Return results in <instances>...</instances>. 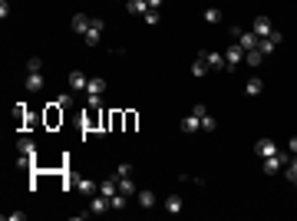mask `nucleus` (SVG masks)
I'll use <instances>...</instances> for the list:
<instances>
[{"label": "nucleus", "mask_w": 297, "mask_h": 221, "mask_svg": "<svg viewBox=\"0 0 297 221\" xmlns=\"http://www.w3.org/2000/svg\"><path fill=\"white\" fill-rule=\"evenodd\" d=\"M102 30H106V23L93 17V27H89L86 36H83V40H86V46H99V40H102Z\"/></svg>", "instance_id": "f257e3e1"}, {"label": "nucleus", "mask_w": 297, "mask_h": 221, "mask_svg": "<svg viewBox=\"0 0 297 221\" xmlns=\"http://www.w3.org/2000/svg\"><path fill=\"white\" fill-rule=\"evenodd\" d=\"M66 83H69V89H73V93H86V86H89L86 73H79V69H73V73L66 76Z\"/></svg>", "instance_id": "f03ea898"}, {"label": "nucleus", "mask_w": 297, "mask_h": 221, "mask_svg": "<svg viewBox=\"0 0 297 221\" xmlns=\"http://www.w3.org/2000/svg\"><path fill=\"white\" fill-rule=\"evenodd\" d=\"M281 40H284V36H281V33H277V30H274V33H271V36H261V43H258V50H261V53L267 56V53H274L277 46H281Z\"/></svg>", "instance_id": "7ed1b4c3"}, {"label": "nucleus", "mask_w": 297, "mask_h": 221, "mask_svg": "<svg viewBox=\"0 0 297 221\" xmlns=\"http://www.w3.org/2000/svg\"><path fill=\"white\" fill-rule=\"evenodd\" d=\"M254 152L261 155V158H267V155H277L281 149H277L274 139H258V142H254Z\"/></svg>", "instance_id": "20e7f679"}, {"label": "nucleus", "mask_w": 297, "mask_h": 221, "mask_svg": "<svg viewBox=\"0 0 297 221\" xmlns=\"http://www.w3.org/2000/svg\"><path fill=\"white\" fill-rule=\"evenodd\" d=\"M112 205H109V198H106V195H93V201H89V215H106V211H109Z\"/></svg>", "instance_id": "39448f33"}, {"label": "nucleus", "mask_w": 297, "mask_h": 221, "mask_svg": "<svg viewBox=\"0 0 297 221\" xmlns=\"http://www.w3.org/2000/svg\"><path fill=\"white\" fill-rule=\"evenodd\" d=\"M23 86H27V93H40V89L46 86L43 73H27V79H23Z\"/></svg>", "instance_id": "423d86ee"}, {"label": "nucleus", "mask_w": 297, "mask_h": 221, "mask_svg": "<svg viewBox=\"0 0 297 221\" xmlns=\"http://www.w3.org/2000/svg\"><path fill=\"white\" fill-rule=\"evenodd\" d=\"M60 122H63V106L53 99L46 106V126H60Z\"/></svg>", "instance_id": "0eeeda50"}, {"label": "nucleus", "mask_w": 297, "mask_h": 221, "mask_svg": "<svg viewBox=\"0 0 297 221\" xmlns=\"http://www.w3.org/2000/svg\"><path fill=\"white\" fill-rule=\"evenodd\" d=\"M225 60H228V69H234V66H238V63L244 60V50H241L238 43H231L228 50H225Z\"/></svg>", "instance_id": "6e6552de"}, {"label": "nucleus", "mask_w": 297, "mask_h": 221, "mask_svg": "<svg viewBox=\"0 0 297 221\" xmlns=\"http://www.w3.org/2000/svg\"><path fill=\"white\" fill-rule=\"evenodd\" d=\"M251 30H254L258 36H271V33H274V27H271V20H267V17H254Z\"/></svg>", "instance_id": "1a4fd4ad"}, {"label": "nucleus", "mask_w": 297, "mask_h": 221, "mask_svg": "<svg viewBox=\"0 0 297 221\" xmlns=\"http://www.w3.org/2000/svg\"><path fill=\"white\" fill-rule=\"evenodd\" d=\"M89 27H93V17H86V13H76V17H73V33L86 36Z\"/></svg>", "instance_id": "9d476101"}, {"label": "nucleus", "mask_w": 297, "mask_h": 221, "mask_svg": "<svg viewBox=\"0 0 297 221\" xmlns=\"http://www.w3.org/2000/svg\"><path fill=\"white\" fill-rule=\"evenodd\" d=\"M116 191H119V178H116V175H109L106 182H99V195H106V198H112Z\"/></svg>", "instance_id": "9b49d317"}, {"label": "nucleus", "mask_w": 297, "mask_h": 221, "mask_svg": "<svg viewBox=\"0 0 297 221\" xmlns=\"http://www.w3.org/2000/svg\"><path fill=\"white\" fill-rule=\"evenodd\" d=\"M126 10H129L132 17H145V13H149V0H126Z\"/></svg>", "instance_id": "f8f14e48"}, {"label": "nucleus", "mask_w": 297, "mask_h": 221, "mask_svg": "<svg viewBox=\"0 0 297 221\" xmlns=\"http://www.w3.org/2000/svg\"><path fill=\"white\" fill-rule=\"evenodd\" d=\"M192 112L201 119V129H205V132H211V129H215V119L208 116V109H205V106H192Z\"/></svg>", "instance_id": "ddd939ff"}, {"label": "nucleus", "mask_w": 297, "mask_h": 221, "mask_svg": "<svg viewBox=\"0 0 297 221\" xmlns=\"http://www.w3.org/2000/svg\"><path fill=\"white\" fill-rule=\"evenodd\" d=\"M135 198H139V205H142V208H155V191L152 188H139V191H135Z\"/></svg>", "instance_id": "4468645a"}, {"label": "nucleus", "mask_w": 297, "mask_h": 221, "mask_svg": "<svg viewBox=\"0 0 297 221\" xmlns=\"http://www.w3.org/2000/svg\"><path fill=\"white\" fill-rule=\"evenodd\" d=\"M182 208H185V198H182V195H168V198H165V211H168V215H182Z\"/></svg>", "instance_id": "2eb2a0df"}, {"label": "nucleus", "mask_w": 297, "mask_h": 221, "mask_svg": "<svg viewBox=\"0 0 297 221\" xmlns=\"http://www.w3.org/2000/svg\"><path fill=\"white\" fill-rule=\"evenodd\" d=\"M205 63H208V69H228L225 53H205Z\"/></svg>", "instance_id": "dca6fc26"}, {"label": "nucleus", "mask_w": 297, "mask_h": 221, "mask_svg": "<svg viewBox=\"0 0 297 221\" xmlns=\"http://www.w3.org/2000/svg\"><path fill=\"white\" fill-rule=\"evenodd\" d=\"M76 188L83 191V195H96V191H99V182H93V178L83 175V178H76Z\"/></svg>", "instance_id": "f3484780"}, {"label": "nucleus", "mask_w": 297, "mask_h": 221, "mask_svg": "<svg viewBox=\"0 0 297 221\" xmlns=\"http://www.w3.org/2000/svg\"><path fill=\"white\" fill-rule=\"evenodd\" d=\"M17 152L36 158V145H33V139H27V135H23V139H17Z\"/></svg>", "instance_id": "a211bd4d"}, {"label": "nucleus", "mask_w": 297, "mask_h": 221, "mask_svg": "<svg viewBox=\"0 0 297 221\" xmlns=\"http://www.w3.org/2000/svg\"><path fill=\"white\" fill-rule=\"evenodd\" d=\"M284 175H287L291 185H297V155H291V158L284 162Z\"/></svg>", "instance_id": "6ab92c4d"}, {"label": "nucleus", "mask_w": 297, "mask_h": 221, "mask_svg": "<svg viewBox=\"0 0 297 221\" xmlns=\"http://www.w3.org/2000/svg\"><path fill=\"white\" fill-rule=\"evenodd\" d=\"M205 73H208V63H205V53H198L192 60V76H205Z\"/></svg>", "instance_id": "aec40b11"}, {"label": "nucleus", "mask_w": 297, "mask_h": 221, "mask_svg": "<svg viewBox=\"0 0 297 221\" xmlns=\"http://www.w3.org/2000/svg\"><path fill=\"white\" fill-rule=\"evenodd\" d=\"M198 129H201V119H198L195 112H192V116H185V119H182V132H198Z\"/></svg>", "instance_id": "412c9836"}, {"label": "nucleus", "mask_w": 297, "mask_h": 221, "mask_svg": "<svg viewBox=\"0 0 297 221\" xmlns=\"http://www.w3.org/2000/svg\"><path fill=\"white\" fill-rule=\"evenodd\" d=\"M261 89H264L261 76H251V79H248V83H244V93H248V96H258V93H261Z\"/></svg>", "instance_id": "4be33fe9"}, {"label": "nucleus", "mask_w": 297, "mask_h": 221, "mask_svg": "<svg viewBox=\"0 0 297 221\" xmlns=\"http://www.w3.org/2000/svg\"><path fill=\"white\" fill-rule=\"evenodd\" d=\"M119 191H122V195H129V198H132V195L139 191V185L132 182V175H129V178H119Z\"/></svg>", "instance_id": "5701e85b"}, {"label": "nucleus", "mask_w": 297, "mask_h": 221, "mask_svg": "<svg viewBox=\"0 0 297 221\" xmlns=\"http://www.w3.org/2000/svg\"><path fill=\"white\" fill-rule=\"evenodd\" d=\"M244 63H248V66H261L264 53H261V50H248V53H244Z\"/></svg>", "instance_id": "b1692460"}, {"label": "nucleus", "mask_w": 297, "mask_h": 221, "mask_svg": "<svg viewBox=\"0 0 297 221\" xmlns=\"http://www.w3.org/2000/svg\"><path fill=\"white\" fill-rule=\"evenodd\" d=\"M86 93H93V96H102L106 93V79H89V86H86Z\"/></svg>", "instance_id": "393cba45"}, {"label": "nucleus", "mask_w": 297, "mask_h": 221, "mask_svg": "<svg viewBox=\"0 0 297 221\" xmlns=\"http://www.w3.org/2000/svg\"><path fill=\"white\" fill-rule=\"evenodd\" d=\"M13 119H17V126L27 122V102H17V106H13Z\"/></svg>", "instance_id": "a878e982"}, {"label": "nucleus", "mask_w": 297, "mask_h": 221, "mask_svg": "<svg viewBox=\"0 0 297 221\" xmlns=\"http://www.w3.org/2000/svg\"><path fill=\"white\" fill-rule=\"evenodd\" d=\"M126 201H129V195H122V191H116V195L109 198V205H112L116 211H122V208H126Z\"/></svg>", "instance_id": "bb28decb"}, {"label": "nucleus", "mask_w": 297, "mask_h": 221, "mask_svg": "<svg viewBox=\"0 0 297 221\" xmlns=\"http://www.w3.org/2000/svg\"><path fill=\"white\" fill-rule=\"evenodd\" d=\"M27 73H43V60L40 56H30L27 60Z\"/></svg>", "instance_id": "cd10ccee"}, {"label": "nucleus", "mask_w": 297, "mask_h": 221, "mask_svg": "<svg viewBox=\"0 0 297 221\" xmlns=\"http://www.w3.org/2000/svg\"><path fill=\"white\" fill-rule=\"evenodd\" d=\"M205 23H221V10L218 7H208V10H205Z\"/></svg>", "instance_id": "c85d7f7f"}, {"label": "nucleus", "mask_w": 297, "mask_h": 221, "mask_svg": "<svg viewBox=\"0 0 297 221\" xmlns=\"http://www.w3.org/2000/svg\"><path fill=\"white\" fill-rule=\"evenodd\" d=\"M56 102H60V106H69V102H73V89H69V93H60Z\"/></svg>", "instance_id": "c756f323"}, {"label": "nucleus", "mask_w": 297, "mask_h": 221, "mask_svg": "<svg viewBox=\"0 0 297 221\" xmlns=\"http://www.w3.org/2000/svg\"><path fill=\"white\" fill-rule=\"evenodd\" d=\"M142 20L149 23V27H155V23H159V10H149V13H145V17H142Z\"/></svg>", "instance_id": "7c9ffc66"}, {"label": "nucleus", "mask_w": 297, "mask_h": 221, "mask_svg": "<svg viewBox=\"0 0 297 221\" xmlns=\"http://www.w3.org/2000/svg\"><path fill=\"white\" fill-rule=\"evenodd\" d=\"M132 175V165H119L116 168V178H129Z\"/></svg>", "instance_id": "2f4dec72"}, {"label": "nucleus", "mask_w": 297, "mask_h": 221, "mask_svg": "<svg viewBox=\"0 0 297 221\" xmlns=\"http://www.w3.org/2000/svg\"><path fill=\"white\" fill-rule=\"evenodd\" d=\"M7 218H10V221H23V218H27V211H10Z\"/></svg>", "instance_id": "473e14b6"}, {"label": "nucleus", "mask_w": 297, "mask_h": 221, "mask_svg": "<svg viewBox=\"0 0 297 221\" xmlns=\"http://www.w3.org/2000/svg\"><path fill=\"white\" fill-rule=\"evenodd\" d=\"M287 152L297 155V135H294V139H287Z\"/></svg>", "instance_id": "72a5a7b5"}, {"label": "nucleus", "mask_w": 297, "mask_h": 221, "mask_svg": "<svg viewBox=\"0 0 297 221\" xmlns=\"http://www.w3.org/2000/svg\"><path fill=\"white\" fill-rule=\"evenodd\" d=\"M162 7V0H149V10H159Z\"/></svg>", "instance_id": "f704fd0d"}]
</instances>
